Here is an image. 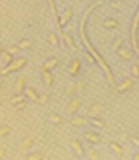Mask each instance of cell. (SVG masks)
I'll return each instance as SVG.
<instances>
[{
    "label": "cell",
    "mask_w": 139,
    "mask_h": 160,
    "mask_svg": "<svg viewBox=\"0 0 139 160\" xmlns=\"http://www.w3.org/2000/svg\"><path fill=\"white\" fill-rule=\"evenodd\" d=\"M101 3H96V5H91L87 11H85V15H83V18H82V21H80V37H82V42L85 43L87 47H88V55H91L94 59H98V62H99V66L102 68V71H104V74H106V78L109 80V83L112 85V87H115V78H114V74H112V71H110V68L104 62V59L98 55V51H96L88 42H87V34H85V26H87V18H88V15H90V11L91 10H94L96 7H99Z\"/></svg>",
    "instance_id": "6da1fadb"
},
{
    "label": "cell",
    "mask_w": 139,
    "mask_h": 160,
    "mask_svg": "<svg viewBox=\"0 0 139 160\" xmlns=\"http://www.w3.org/2000/svg\"><path fill=\"white\" fill-rule=\"evenodd\" d=\"M27 64V58H24V56H19V58H16V59H13L11 62H8L5 68L0 71V74H10V72H15V71H19V69H22L24 66Z\"/></svg>",
    "instance_id": "7a4b0ae2"
},
{
    "label": "cell",
    "mask_w": 139,
    "mask_h": 160,
    "mask_svg": "<svg viewBox=\"0 0 139 160\" xmlns=\"http://www.w3.org/2000/svg\"><path fill=\"white\" fill-rule=\"evenodd\" d=\"M82 102H83V99L80 98V96H72L71 98V101H69V104H67V114H71V115H74V114H77V111L80 109V106H82Z\"/></svg>",
    "instance_id": "3957f363"
},
{
    "label": "cell",
    "mask_w": 139,
    "mask_h": 160,
    "mask_svg": "<svg viewBox=\"0 0 139 160\" xmlns=\"http://www.w3.org/2000/svg\"><path fill=\"white\" fill-rule=\"evenodd\" d=\"M133 85H134V78H133L131 75H130V77H125V78H122V82L117 85V93L128 91V90L133 88Z\"/></svg>",
    "instance_id": "277c9868"
},
{
    "label": "cell",
    "mask_w": 139,
    "mask_h": 160,
    "mask_svg": "<svg viewBox=\"0 0 139 160\" xmlns=\"http://www.w3.org/2000/svg\"><path fill=\"white\" fill-rule=\"evenodd\" d=\"M85 139L90 142V144H98V142H101V135L96 130H91V128H88V130H85Z\"/></svg>",
    "instance_id": "5b68a950"
},
{
    "label": "cell",
    "mask_w": 139,
    "mask_h": 160,
    "mask_svg": "<svg viewBox=\"0 0 139 160\" xmlns=\"http://www.w3.org/2000/svg\"><path fill=\"white\" fill-rule=\"evenodd\" d=\"M72 16H74L72 8H66V10L62 11V16H61V19H59V31H61V34H62V28L69 24V21L72 19Z\"/></svg>",
    "instance_id": "8992f818"
},
{
    "label": "cell",
    "mask_w": 139,
    "mask_h": 160,
    "mask_svg": "<svg viewBox=\"0 0 139 160\" xmlns=\"http://www.w3.org/2000/svg\"><path fill=\"white\" fill-rule=\"evenodd\" d=\"M80 68H82V61H80L78 58H74V59H72L71 62H69V68H67V72L71 74V77H75V75L78 74Z\"/></svg>",
    "instance_id": "52a82bcc"
},
{
    "label": "cell",
    "mask_w": 139,
    "mask_h": 160,
    "mask_svg": "<svg viewBox=\"0 0 139 160\" xmlns=\"http://www.w3.org/2000/svg\"><path fill=\"white\" fill-rule=\"evenodd\" d=\"M22 95H24V98H27L29 101H34V102H37V99H38V93L32 87H26L24 91H22Z\"/></svg>",
    "instance_id": "ba28073f"
},
{
    "label": "cell",
    "mask_w": 139,
    "mask_h": 160,
    "mask_svg": "<svg viewBox=\"0 0 139 160\" xmlns=\"http://www.w3.org/2000/svg\"><path fill=\"white\" fill-rule=\"evenodd\" d=\"M117 55H118V58H122V59H125V61H130V59L133 58L131 50H130L128 47H125V45H122V47L117 50Z\"/></svg>",
    "instance_id": "9c48e42d"
},
{
    "label": "cell",
    "mask_w": 139,
    "mask_h": 160,
    "mask_svg": "<svg viewBox=\"0 0 139 160\" xmlns=\"http://www.w3.org/2000/svg\"><path fill=\"white\" fill-rule=\"evenodd\" d=\"M71 148H72V151H74L78 157L85 155V148H83V144H82L80 139H74V141L71 142Z\"/></svg>",
    "instance_id": "30bf717a"
},
{
    "label": "cell",
    "mask_w": 139,
    "mask_h": 160,
    "mask_svg": "<svg viewBox=\"0 0 139 160\" xmlns=\"http://www.w3.org/2000/svg\"><path fill=\"white\" fill-rule=\"evenodd\" d=\"M56 64H58V58L56 56H51V58L45 59V62L42 64V69H43V71H51V69L56 68Z\"/></svg>",
    "instance_id": "8fae6325"
},
{
    "label": "cell",
    "mask_w": 139,
    "mask_h": 160,
    "mask_svg": "<svg viewBox=\"0 0 139 160\" xmlns=\"http://www.w3.org/2000/svg\"><path fill=\"white\" fill-rule=\"evenodd\" d=\"M47 42L51 45V47H58L61 43V35H58V32H50L47 35Z\"/></svg>",
    "instance_id": "7c38bea8"
},
{
    "label": "cell",
    "mask_w": 139,
    "mask_h": 160,
    "mask_svg": "<svg viewBox=\"0 0 139 160\" xmlns=\"http://www.w3.org/2000/svg\"><path fill=\"white\" fill-rule=\"evenodd\" d=\"M72 125L74 127H87L88 125V118L83 117V115H74L72 117Z\"/></svg>",
    "instance_id": "4fadbf2b"
},
{
    "label": "cell",
    "mask_w": 139,
    "mask_h": 160,
    "mask_svg": "<svg viewBox=\"0 0 139 160\" xmlns=\"http://www.w3.org/2000/svg\"><path fill=\"white\" fill-rule=\"evenodd\" d=\"M42 80L47 87H51L53 85V75H51V71H43L42 69Z\"/></svg>",
    "instance_id": "5bb4252c"
},
{
    "label": "cell",
    "mask_w": 139,
    "mask_h": 160,
    "mask_svg": "<svg viewBox=\"0 0 139 160\" xmlns=\"http://www.w3.org/2000/svg\"><path fill=\"white\" fill-rule=\"evenodd\" d=\"M26 88V77H18L15 82V91L16 93H22Z\"/></svg>",
    "instance_id": "9a60e30c"
},
{
    "label": "cell",
    "mask_w": 139,
    "mask_h": 160,
    "mask_svg": "<svg viewBox=\"0 0 139 160\" xmlns=\"http://www.w3.org/2000/svg\"><path fill=\"white\" fill-rule=\"evenodd\" d=\"M88 123H91L94 128H104V120L99 118V115H94L88 120Z\"/></svg>",
    "instance_id": "2e32d148"
},
{
    "label": "cell",
    "mask_w": 139,
    "mask_h": 160,
    "mask_svg": "<svg viewBox=\"0 0 139 160\" xmlns=\"http://www.w3.org/2000/svg\"><path fill=\"white\" fill-rule=\"evenodd\" d=\"M61 38L64 40V43H66V45H67L69 48L75 50V43H74V38H72V35H69V34L62 32V34H61Z\"/></svg>",
    "instance_id": "e0dca14e"
},
{
    "label": "cell",
    "mask_w": 139,
    "mask_h": 160,
    "mask_svg": "<svg viewBox=\"0 0 139 160\" xmlns=\"http://www.w3.org/2000/svg\"><path fill=\"white\" fill-rule=\"evenodd\" d=\"M101 111H102V104H99V102H93V104H91V108H90V115H91V117L99 115Z\"/></svg>",
    "instance_id": "ac0fdd59"
},
{
    "label": "cell",
    "mask_w": 139,
    "mask_h": 160,
    "mask_svg": "<svg viewBox=\"0 0 139 160\" xmlns=\"http://www.w3.org/2000/svg\"><path fill=\"white\" fill-rule=\"evenodd\" d=\"M85 155H87L90 160H98V158H99V152L96 151L94 148H88V149H85Z\"/></svg>",
    "instance_id": "d6986e66"
},
{
    "label": "cell",
    "mask_w": 139,
    "mask_h": 160,
    "mask_svg": "<svg viewBox=\"0 0 139 160\" xmlns=\"http://www.w3.org/2000/svg\"><path fill=\"white\" fill-rule=\"evenodd\" d=\"M109 149L112 151L114 154H117V155H122V152H123V149H122V144H118L117 141H112L109 144Z\"/></svg>",
    "instance_id": "ffe728a7"
},
{
    "label": "cell",
    "mask_w": 139,
    "mask_h": 160,
    "mask_svg": "<svg viewBox=\"0 0 139 160\" xmlns=\"http://www.w3.org/2000/svg\"><path fill=\"white\" fill-rule=\"evenodd\" d=\"M118 26V22H117V19H114V18H106L104 19V28L106 29H115Z\"/></svg>",
    "instance_id": "44dd1931"
},
{
    "label": "cell",
    "mask_w": 139,
    "mask_h": 160,
    "mask_svg": "<svg viewBox=\"0 0 139 160\" xmlns=\"http://www.w3.org/2000/svg\"><path fill=\"white\" fill-rule=\"evenodd\" d=\"M48 120L53 123V125H61L62 123V117L61 115H58V114H50V117H48Z\"/></svg>",
    "instance_id": "7402d4cb"
},
{
    "label": "cell",
    "mask_w": 139,
    "mask_h": 160,
    "mask_svg": "<svg viewBox=\"0 0 139 160\" xmlns=\"http://www.w3.org/2000/svg\"><path fill=\"white\" fill-rule=\"evenodd\" d=\"M130 74H131L133 78H137V77H139V64H137V62H133V64L130 66Z\"/></svg>",
    "instance_id": "603a6c76"
},
{
    "label": "cell",
    "mask_w": 139,
    "mask_h": 160,
    "mask_svg": "<svg viewBox=\"0 0 139 160\" xmlns=\"http://www.w3.org/2000/svg\"><path fill=\"white\" fill-rule=\"evenodd\" d=\"M24 99V95H22V93H16V95H13L11 98H10V102L13 104V106H16L18 102H21Z\"/></svg>",
    "instance_id": "cb8c5ba5"
},
{
    "label": "cell",
    "mask_w": 139,
    "mask_h": 160,
    "mask_svg": "<svg viewBox=\"0 0 139 160\" xmlns=\"http://www.w3.org/2000/svg\"><path fill=\"white\" fill-rule=\"evenodd\" d=\"M32 144H34V139H32V138H24L22 142H21V149L27 151L29 148H32Z\"/></svg>",
    "instance_id": "d4e9b609"
},
{
    "label": "cell",
    "mask_w": 139,
    "mask_h": 160,
    "mask_svg": "<svg viewBox=\"0 0 139 160\" xmlns=\"http://www.w3.org/2000/svg\"><path fill=\"white\" fill-rule=\"evenodd\" d=\"M18 45H19L21 50H27V48H31V47H32V40H31V38H22Z\"/></svg>",
    "instance_id": "484cf974"
},
{
    "label": "cell",
    "mask_w": 139,
    "mask_h": 160,
    "mask_svg": "<svg viewBox=\"0 0 139 160\" xmlns=\"http://www.w3.org/2000/svg\"><path fill=\"white\" fill-rule=\"evenodd\" d=\"M2 59H3V62H7V64H8V62H11L15 58H13V55H11L10 51H7V50H5V51L2 53Z\"/></svg>",
    "instance_id": "4316f807"
},
{
    "label": "cell",
    "mask_w": 139,
    "mask_h": 160,
    "mask_svg": "<svg viewBox=\"0 0 139 160\" xmlns=\"http://www.w3.org/2000/svg\"><path fill=\"white\" fill-rule=\"evenodd\" d=\"M26 158L27 160H42V158H43V155H42L40 152H32V154H27Z\"/></svg>",
    "instance_id": "83f0119b"
},
{
    "label": "cell",
    "mask_w": 139,
    "mask_h": 160,
    "mask_svg": "<svg viewBox=\"0 0 139 160\" xmlns=\"http://www.w3.org/2000/svg\"><path fill=\"white\" fill-rule=\"evenodd\" d=\"M48 101H50V96L47 95V93H42V95H38V99H37L38 104H47Z\"/></svg>",
    "instance_id": "f1b7e54d"
},
{
    "label": "cell",
    "mask_w": 139,
    "mask_h": 160,
    "mask_svg": "<svg viewBox=\"0 0 139 160\" xmlns=\"http://www.w3.org/2000/svg\"><path fill=\"white\" fill-rule=\"evenodd\" d=\"M10 133V127L8 125H0V138H5Z\"/></svg>",
    "instance_id": "f546056e"
},
{
    "label": "cell",
    "mask_w": 139,
    "mask_h": 160,
    "mask_svg": "<svg viewBox=\"0 0 139 160\" xmlns=\"http://www.w3.org/2000/svg\"><path fill=\"white\" fill-rule=\"evenodd\" d=\"M7 51H10L11 55L15 56V55H18V53L21 51V48H19V45H11V47H8V48H7Z\"/></svg>",
    "instance_id": "4dcf8cb0"
},
{
    "label": "cell",
    "mask_w": 139,
    "mask_h": 160,
    "mask_svg": "<svg viewBox=\"0 0 139 160\" xmlns=\"http://www.w3.org/2000/svg\"><path fill=\"white\" fill-rule=\"evenodd\" d=\"M75 91H77V85H75V83H71V85L67 87V90H66V93H67L69 96H74Z\"/></svg>",
    "instance_id": "1f68e13d"
},
{
    "label": "cell",
    "mask_w": 139,
    "mask_h": 160,
    "mask_svg": "<svg viewBox=\"0 0 139 160\" xmlns=\"http://www.w3.org/2000/svg\"><path fill=\"white\" fill-rule=\"evenodd\" d=\"M27 101H29V99H27V98H24L21 102H18L16 106H15V108H18V109H24L26 108V106H27Z\"/></svg>",
    "instance_id": "d6a6232c"
},
{
    "label": "cell",
    "mask_w": 139,
    "mask_h": 160,
    "mask_svg": "<svg viewBox=\"0 0 139 160\" xmlns=\"http://www.w3.org/2000/svg\"><path fill=\"white\" fill-rule=\"evenodd\" d=\"M110 8H114V10H122V8H123V3H122V2H112V3H110Z\"/></svg>",
    "instance_id": "836d02e7"
},
{
    "label": "cell",
    "mask_w": 139,
    "mask_h": 160,
    "mask_svg": "<svg viewBox=\"0 0 139 160\" xmlns=\"http://www.w3.org/2000/svg\"><path fill=\"white\" fill-rule=\"evenodd\" d=\"M130 141H131V144L134 146V148H137V149H139V138L133 136V138H130Z\"/></svg>",
    "instance_id": "e575fe53"
},
{
    "label": "cell",
    "mask_w": 139,
    "mask_h": 160,
    "mask_svg": "<svg viewBox=\"0 0 139 160\" xmlns=\"http://www.w3.org/2000/svg\"><path fill=\"white\" fill-rule=\"evenodd\" d=\"M122 45H123V38H118V40H117V42L114 43V50L117 51V50H118V48H120Z\"/></svg>",
    "instance_id": "d590c367"
},
{
    "label": "cell",
    "mask_w": 139,
    "mask_h": 160,
    "mask_svg": "<svg viewBox=\"0 0 139 160\" xmlns=\"http://www.w3.org/2000/svg\"><path fill=\"white\" fill-rule=\"evenodd\" d=\"M120 139L122 141H127L128 139V135H127V133H120Z\"/></svg>",
    "instance_id": "8d00e7d4"
},
{
    "label": "cell",
    "mask_w": 139,
    "mask_h": 160,
    "mask_svg": "<svg viewBox=\"0 0 139 160\" xmlns=\"http://www.w3.org/2000/svg\"><path fill=\"white\" fill-rule=\"evenodd\" d=\"M133 158H134V160H139V152H134V154H133Z\"/></svg>",
    "instance_id": "74e56055"
},
{
    "label": "cell",
    "mask_w": 139,
    "mask_h": 160,
    "mask_svg": "<svg viewBox=\"0 0 139 160\" xmlns=\"http://www.w3.org/2000/svg\"><path fill=\"white\" fill-rule=\"evenodd\" d=\"M3 157H5V151L0 149V158H3Z\"/></svg>",
    "instance_id": "f35d334b"
},
{
    "label": "cell",
    "mask_w": 139,
    "mask_h": 160,
    "mask_svg": "<svg viewBox=\"0 0 139 160\" xmlns=\"http://www.w3.org/2000/svg\"><path fill=\"white\" fill-rule=\"evenodd\" d=\"M3 51H5V48H3V45H2V43H0V55H2Z\"/></svg>",
    "instance_id": "ab89813d"
},
{
    "label": "cell",
    "mask_w": 139,
    "mask_h": 160,
    "mask_svg": "<svg viewBox=\"0 0 139 160\" xmlns=\"http://www.w3.org/2000/svg\"><path fill=\"white\" fill-rule=\"evenodd\" d=\"M0 83H2V77H0Z\"/></svg>",
    "instance_id": "60d3db41"
},
{
    "label": "cell",
    "mask_w": 139,
    "mask_h": 160,
    "mask_svg": "<svg viewBox=\"0 0 139 160\" xmlns=\"http://www.w3.org/2000/svg\"><path fill=\"white\" fill-rule=\"evenodd\" d=\"M0 125H2V123H0Z\"/></svg>",
    "instance_id": "b9f144b4"
}]
</instances>
